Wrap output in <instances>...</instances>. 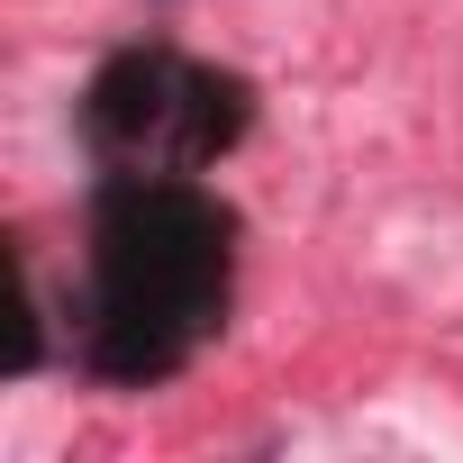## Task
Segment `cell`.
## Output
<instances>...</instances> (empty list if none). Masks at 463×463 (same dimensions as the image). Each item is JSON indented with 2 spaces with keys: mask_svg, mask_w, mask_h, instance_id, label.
<instances>
[{
  "mask_svg": "<svg viewBox=\"0 0 463 463\" xmlns=\"http://www.w3.org/2000/svg\"><path fill=\"white\" fill-rule=\"evenodd\" d=\"M82 128L109 164L128 173H182V164H209L237 146L246 128V82L227 73H200L182 55H118L91 100H82Z\"/></svg>",
  "mask_w": 463,
  "mask_h": 463,
  "instance_id": "cell-2",
  "label": "cell"
},
{
  "mask_svg": "<svg viewBox=\"0 0 463 463\" xmlns=\"http://www.w3.org/2000/svg\"><path fill=\"white\" fill-rule=\"evenodd\" d=\"M227 309V218L164 173H128L100 200V382H164Z\"/></svg>",
  "mask_w": 463,
  "mask_h": 463,
  "instance_id": "cell-1",
  "label": "cell"
}]
</instances>
